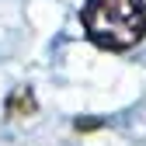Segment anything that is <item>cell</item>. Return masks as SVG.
<instances>
[{
  "instance_id": "cell-2",
  "label": "cell",
  "mask_w": 146,
  "mask_h": 146,
  "mask_svg": "<svg viewBox=\"0 0 146 146\" xmlns=\"http://www.w3.org/2000/svg\"><path fill=\"white\" fill-rule=\"evenodd\" d=\"M7 118H25V115H35L38 111V101H35L31 87H14L7 94V104H4Z\"/></svg>"
},
{
  "instance_id": "cell-1",
  "label": "cell",
  "mask_w": 146,
  "mask_h": 146,
  "mask_svg": "<svg viewBox=\"0 0 146 146\" xmlns=\"http://www.w3.org/2000/svg\"><path fill=\"white\" fill-rule=\"evenodd\" d=\"M80 25L90 45L104 52H129L146 38V0H87Z\"/></svg>"
},
{
  "instance_id": "cell-3",
  "label": "cell",
  "mask_w": 146,
  "mask_h": 146,
  "mask_svg": "<svg viewBox=\"0 0 146 146\" xmlns=\"http://www.w3.org/2000/svg\"><path fill=\"white\" fill-rule=\"evenodd\" d=\"M101 129V118H77V132H94Z\"/></svg>"
}]
</instances>
